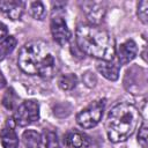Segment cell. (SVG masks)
I'll list each match as a JSON object with an SVG mask.
<instances>
[{
  "mask_svg": "<svg viewBox=\"0 0 148 148\" xmlns=\"http://www.w3.org/2000/svg\"><path fill=\"white\" fill-rule=\"evenodd\" d=\"M17 65L25 74L39 75L44 79H51L58 71L57 57L50 45L43 40L25 43L20 50Z\"/></svg>",
  "mask_w": 148,
  "mask_h": 148,
  "instance_id": "obj_1",
  "label": "cell"
},
{
  "mask_svg": "<svg viewBox=\"0 0 148 148\" xmlns=\"http://www.w3.org/2000/svg\"><path fill=\"white\" fill-rule=\"evenodd\" d=\"M76 43L79 49L98 60L114 59L116 46L112 36L99 25L79 24L76 28Z\"/></svg>",
  "mask_w": 148,
  "mask_h": 148,
  "instance_id": "obj_2",
  "label": "cell"
},
{
  "mask_svg": "<svg viewBox=\"0 0 148 148\" xmlns=\"http://www.w3.org/2000/svg\"><path fill=\"white\" fill-rule=\"evenodd\" d=\"M140 119V112L133 104L120 102L109 112L106 120V134L111 142L127 140L135 131Z\"/></svg>",
  "mask_w": 148,
  "mask_h": 148,
  "instance_id": "obj_3",
  "label": "cell"
},
{
  "mask_svg": "<svg viewBox=\"0 0 148 148\" xmlns=\"http://www.w3.org/2000/svg\"><path fill=\"white\" fill-rule=\"evenodd\" d=\"M105 108V99H97L90 103L87 108L81 110L76 114V123L82 128L95 127L103 117V111Z\"/></svg>",
  "mask_w": 148,
  "mask_h": 148,
  "instance_id": "obj_4",
  "label": "cell"
},
{
  "mask_svg": "<svg viewBox=\"0 0 148 148\" xmlns=\"http://www.w3.org/2000/svg\"><path fill=\"white\" fill-rule=\"evenodd\" d=\"M14 123L21 127L28 126L39 119V104L35 99L23 101L15 110Z\"/></svg>",
  "mask_w": 148,
  "mask_h": 148,
  "instance_id": "obj_5",
  "label": "cell"
},
{
  "mask_svg": "<svg viewBox=\"0 0 148 148\" xmlns=\"http://www.w3.org/2000/svg\"><path fill=\"white\" fill-rule=\"evenodd\" d=\"M50 28H51L52 37L58 45L64 46L65 44H67L69 42V39L72 37V32L68 29L67 23L61 15H59V14L52 15Z\"/></svg>",
  "mask_w": 148,
  "mask_h": 148,
  "instance_id": "obj_6",
  "label": "cell"
},
{
  "mask_svg": "<svg viewBox=\"0 0 148 148\" xmlns=\"http://www.w3.org/2000/svg\"><path fill=\"white\" fill-rule=\"evenodd\" d=\"M82 10L87 15L90 24L98 25L101 21H103L105 15V6L103 2H95V1H84L81 3Z\"/></svg>",
  "mask_w": 148,
  "mask_h": 148,
  "instance_id": "obj_7",
  "label": "cell"
},
{
  "mask_svg": "<svg viewBox=\"0 0 148 148\" xmlns=\"http://www.w3.org/2000/svg\"><path fill=\"white\" fill-rule=\"evenodd\" d=\"M25 3L18 0H1L0 10L10 20H20L24 12Z\"/></svg>",
  "mask_w": 148,
  "mask_h": 148,
  "instance_id": "obj_8",
  "label": "cell"
},
{
  "mask_svg": "<svg viewBox=\"0 0 148 148\" xmlns=\"http://www.w3.org/2000/svg\"><path fill=\"white\" fill-rule=\"evenodd\" d=\"M138 54V45L133 39H127L118 46L117 57L119 65H126Z\"/></svg>",
  "mask_w": 148,
  "mask_h": 148,
  "instance_id": "obj_9",
  "label": "cell"
},
{
  "mask_svg": "<svg viewBox=\"0 0 148 148\" xmlns=\"http://www.w3.org/2000/svg\"><path fill=\"white\" fill-rule=\"evenodd\" d=\"M64 143L68 148H88L91 143V140L86 133L72 130L66 133L64 138Z\"/></svg>",
  "mask_w": 148,
  "mask_h": 148,
  "instance_id": "obj_10",
  "label": "cell"
},
{
  "mask_svg": "<svg viewBox=\"0 0 148 148\" xmlns=\"http://www.w3.org/2000/svg\"><path fill=\"white\" fill-rule=\"evenodd\" d=\"M96 68L105 79H108L110 81H116L119 77L120 65L118 61H114V59L110 60V61L99 60L96 64Z\"/></svg>",
  "mask_w": 148,
  "mask_h": 148,
  "instance_id": "obj_11",
  "label": "cell"
},
{
  "mask_svg": "<svg viewBox=\"0 0 148 148\" xmlns=\"http://www.w3.org/2000/svg\"><path fill=\"white\" fill-rule=\"evenodd\" d=\"M0 140L3 148H17L18 147V136L12 125L9 119L6 123V126L0 132Z\"/></svg>",
  "mask_w": 148,
  "mask_h": 148,
  "instance_id": "obj_12",
  "label": "cell"
},
{
  "mask_svg": "<svg viewBox=\"0 0 148 148\" xmlns=\"http://www.w3.org/2000/svg\"><path fill=\"white\" fill-rule=\"evenodd\" d=\"M22 141L24 148H42L43 138L40 133L34 130H27L22 134Z\"/></svg>",
  "mask_w": 148,
  "mask_h": 148,
  "instance_id": "obj_13",
  "label": "cell"
},
{
  "mask_svg": "<svg viewBox=\"0 0 148 148\" xmlns=\"http://www.w3.org/2000/svg\"><path fill=\"white\" fill-rule=\"evenodd\" d=\"M17 44V40L14 36H7L2 42L0 43V61H2L8 54H10L15 46Z\"/></svg>",
  "mask_w": 148,
  "mask_h": 148,
  "instance_id": "obj_14",
  "label": "cell"
},
{
  "mask_svg": "<svg viewBox=\"0 0 148 148\" xmlns=\"http://www.w3.org/2000/svg\"><path fill=\"white\" fill-rule=\"evenodd\" d=\"M58 84H59L60 89H62V90H72L77 84V76L73 73L64 74L59 77Z\"/></svg>",
  "mask_w": 148,
  "mask_h": 148,
  "instance_id": "obj_15",
  "label": "cell"
},
{
  "mask_svg": "<svg viewBox=\"0 0 148 148\" xmlns=\"http://www.w3.org/2000/svg\"><path fill=\"white\" fill-rule=\"evenodd\" d=\"M18 96L16 95L15 90L13 88H8L2 97V104L8 110H14L15 106L18 104Z\"/></svg>",
  "mask_w": 148,
  "mask_h": 148,
  "instance_id": "obj_16",
  "label": "cell"
},
{
  "mask_svg": "<svg viewBox=\"0 0 148 148\" xmlns=\"http://www.w3.org/2000/svg\"><path fill=\"white\" fill-rule=\"evenodd\" d=\"M30 15L35 18V20H44L46 16V9L45 6L42 1H34L30 3Z\"/></svg>",
  "mask_w": 148,
  "mask_h": 148,
  "instance_id": "obj_17",
  "label": "cell"
},
{
  "mask_svg": "<svg viewBox=\"0 0 148 148\" xmlns=\"http://www.w3.org/2000/svg\"><path fill=\"white\" fill-rule=\"evenodd\" d=\"M136 14H138L139 20L143 24H147V22H148V1L147 0H142L138 3Z\"/></svg>",
  "mask_w": 148,
  "mask_h": 148,
  "instance_id": "obj_18",
  "label": "cell"
},
{
  "mask_svg": "<svg viewBox=\"0 0 148 148\" xmlns=\"http://www.w3.org/2000/svg\"><path fill=\"white\" fill-rule=\"evenodd\" d=\"M45 147L46 148H59V139L56 132L47 131L45 132Z\"/></svg>",
  "mask_w": 148,
  "mask_h": 148,
  "instance_id": "obj_19",
  "label": "cell"
},
{
  "mask_svg": "<svg viewBox=\"0 0 148 148\" xmlns=\"http://www.w3.org/2000/svg\"><path fill=\"white\" fill-rule=\"evenodd\" d=\"M147 124L146 121H143L138 133V142L141 146V148H147Z\"/></svg>",
  "mask_w": 148,
  "mask_h": 148,
  "instance_id": "obj_20",
  "label": "cell"
},
{
  "mask_svg": "<svg viewBox=\"0 0 148 148\" xmlns=\"http://www.w3.org/2000/svg\"><path fill=\"white\" fill-rule=\"evenodd\" d=\"M8 34V28L5 23L0 22V39H5Z\"/></svg>",
  "mask_w": 148,
  "mask_h": 148,
  "instance_id": "obj_21",
  "label": "cell"
},
{
  "mask_svg": "<svg viewBox=\"0 0 148 148\" xmlns=\"http://www.w3.org/2000/svg\"><path fill=\"white\" fill-rule=\"evenodd\" d=\"M5 86H6V79H5L3 74L1 73V71H0V89L3 88Z\"/></svg>",
  "mask_w": 148,
  "mask_h": 148,
  "instance_id": "obj_22",
  "label": "cell"
}]
</instances>
